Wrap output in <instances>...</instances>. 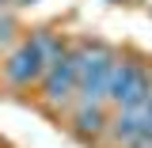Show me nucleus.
Wrapping results in <instances>:
<instances>
[{"label": "nucleus", "mask_w": 152, "mask_h": 148, "mask_svg": "<svg viewBox=\"0 0 152 148\" xmlns=\"http://www.w3.org/2000/svg\"><path fill=\"white\" fill-rule=\"evenodd\" d=\"M103 125H107V122H103V110H99V106H80V110H76V129L84 133V137H95Z\"/></svg>", "instance_id": "39448f33"}, {"label": "nucleus", "mask_w": 152, "mask_h": 148, "mask_svg": "<svg viewBox=\"0 0 152 148\" xmlns=\"http://www.w3.org/2000/svg\"><path fill=\"white\" fill-rule=\"evenodd\" d=\"M110 99L122 110H133V106L152 103V76L141 65H118L114 69V80H110Z\"/></svg>", "instance_id": "f03ea898"}, {"label": "nucleus", "mask_w": 152, "mask_h": 148, "mask_svg": "<svg viewBox=\"0 0 152 148\" xmlns=\"http://www.w3.org/2000/svg\"><path fill=\"white\" fill-rule=\"evenodd\" d=\"M4 4H8V0H0V8H4Z\"/></svg>", "instance_id": "423d86ee"}, {"label": "nucleus", "mask_w": 152, "mask_h": 148, "mask_svg": "<svg viewBox=\"0 0 152 148\" xmlns=\"http://www.w3.org/2000/svg\"><path fill=\"white\" fill-rule=\"evenodd\" d=\"M4 76H8V84H15V87H27V84H34L38 76H46V57H42V50H38L34 42H23L15 53L8 57Z\"/></svg>", "instance_id": "20e7f679"}, {"label": "nucleus", "mask_w": 152, "mask_h": 148, "mask_svg": "<svg viewBox=\"0 0 152 148\" xmlns=\"http://www.w3.org/2000/svg\"><path fill=\"white\" fill-rule=\"evenodd\" d=\"M76 61H80V106H99L110 95L118 61L103 46H76Z\"/></svg>", "instance_id": "f257e3e1"}, {"label": "nucleus", "mask_w": 152, "mask_h": 148, "mask_svg": "<svg viewBox=\"0 0 152 148\" xmlns=\"http://www.w3.org/2000/svg\"><path fill=\"white\" fill-rule=\"evenodd\" d=\"M76 87H80V61H76V50H65V53L46 69L42 91H46V99L57 106V103H69Z\"/></svg>", "instance_id": "7ed1b4c3"}]
</instances>
